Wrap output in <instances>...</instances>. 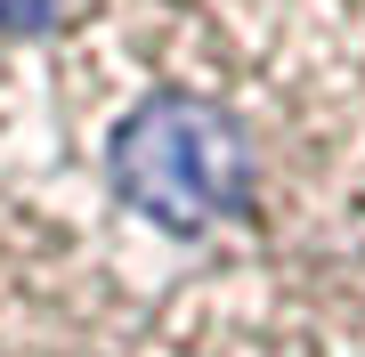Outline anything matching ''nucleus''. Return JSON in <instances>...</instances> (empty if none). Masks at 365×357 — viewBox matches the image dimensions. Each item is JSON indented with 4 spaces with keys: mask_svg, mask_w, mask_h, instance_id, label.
<instances>
[{
    "mask_svg": "<svg viewBox=\"0 0 365 357\" xmlns=\"http://www.w3.org/2000/svg\"><path fill=\"white\" fill-rule=\"evenodd\" d=\"M57 122L170 244L365 252V0H81L57 33Z\"/></svg>",
    "mask_w": 365,
    "mask_h": 357,
    "instance_id": "nucleus-1",
    "label": "nucleus"
},
{
    "mask_svg": "<svg viewBox=\"0 0 365 357\" xmlns=\"http://www.w3.org/2000/svg\"><path fill=\"white\" fill-rule=\"evenodd\" d=\"M130 357H365V252L211 260L138 317Z\"/></svg>",
    "mask_w": 365,
    "mask_h": 357,
    "instance_id": "nucleus-2",
    "label": "nucleus"
},
{
    "mask_svg": "<svg viewBox=\"0 0 365 357\" xmlns=\"http://www.w3.org/2000/svg\"><path fill=\"white\" fill-rule=\"evenodd\" d=\"M138 301L66 219L0 203V357H130Z\"/></svg>",
    "mask_w": 365,
    "mask_h": 357,
    "instance_id": "nucleus-3",
    "label": "nucleus"
}]
</instances>
